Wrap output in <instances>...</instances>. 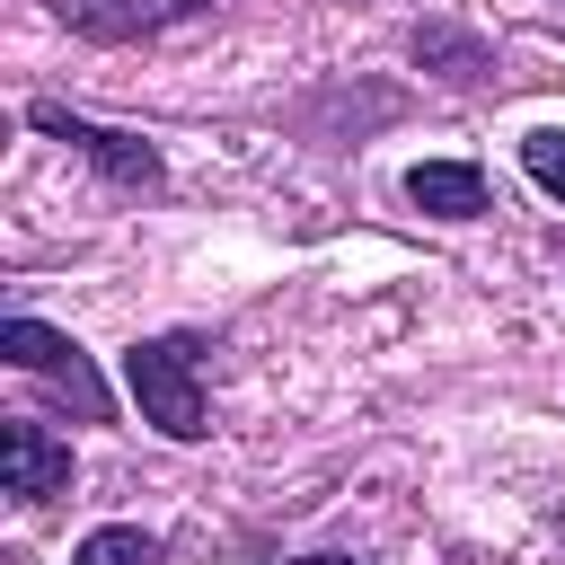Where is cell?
<instances>
[{"mask_svg":"<svg viewBox=\"0 0 565 565\" xmlns=\"http://www.w3.org/2000/svg\"><path fill=\"white\" fill-rule=\"evenodd\" d=\"M0 459H9V494H18V503L71 494V450H62L44 424H9V433H0Z\"/></svg>","mask_w":565,"mask_h":565,"instance_id":"4","label":"cell"},{"mask_svg":"<svg viewBox=\"0 0 565 565\" xmlns=\"http://www.w3.org/2000/svg\"><path fill=\"white\" fill-rule=\"evenodd\" d=\"M406 203L433 212V221H477V212H486V177L459 168V159H424V168L406 177Z\"/></svg>","mask_w":565,"mask_h":565,"instance_id":"5","label":"cell"},{"mask_svg":"<svg viewBox=\"0 0 565 565\" xmlns=\"http://www.w3.org/2000/svg\"><path fill=\"white\" fill-rule=\"evenodd\" d=\"M150 556H159V547H150L141 530H88L71 565H150Z\"/></svg>","mask_w":565,"mask_h":565,"instance_id":"7","label":"cell"},{"mask_svg":"<svg viewBox=\"0 0 565 565\" xmlns=\"http://www.w3.org/2000/svg\"><path fill=\"white\" fill-rule=\"evenodd\" d=\"M35 124H44L53 141H71L79 159H97L115 185H159V150H150V141L106 132V124H88V115H71V106H35Z\"/></svg>","mask_w":565,"mask_h":565,"instance_id":"3","label":"cell"},{"mask_svg":"<svg viewBox=\"0 0 565 565\" xmlns=\"http://www.w3.org/2000/svg\"><path fill=\"white\" fill-rule=\"evenodd\" d=\"M521 168H530V177H539V185H547V194L565 203V132H556V124L521 141Z\"/></svg>","mask_w":565,"mask_h":565,"instance_id":"8","label":"cell"},{"mask_svg":"<svg viewBox=\"0 0 565 565\" xmlns=\"http://www.w3.org/2000/svg\"><path fill=\"white\" fill-rule=\"evenodd\" d=\"M194 362H203L194 335H150V344L124 353V380L141 397V424H159L168 441H194L203 433V380H194Z\"/></svg>","mask_w":565,"mask_h":565,"instance_id":"1","label":"cell"},{"mask_svg":"<svg viewBox=\"0 0 565 565\" xmlns=\"http://www.w3.org/2000/svg\"><path fill=\"white\" fill-rule=\"evenodd\" d=\"M0 353L18 362V371H44V380H62L71 397H79V415H106V388H97V371L79 362V344L71 335H53L44 318H9L0 327Z\"/></svg>","mask_w":565,"mask_h":565,"instance_id":"2","label":"cell"},{"mask_svg":"<svg viewBox=\"0 0 565 565\" xmlns=\"http://www.w3.org/2000/svg\"><path fill=\"white\" fill-rule=\"evenodd\" d=\"M194 0H62V18L71 26H88V35H141V26H168V18H185Z\"/></svg>","mask_w":565,"mask_h":565,"instance_id":"6","label":"cell"},{"mask_svg":"<svg viewBox=\"0 0 565 565\" xmlns=\"http://www.w3.org/2000/svg\"><path fill=\"white\" fill-rule=\"evenodd\" d=\"M300 565H353V556H300Z\"/></svg>","mask_w":565,"mask_h":565,"instance_id":"9","label":"cell"}]
</instances>
